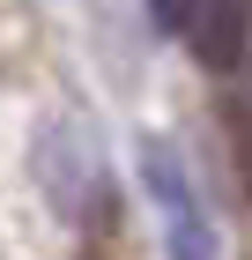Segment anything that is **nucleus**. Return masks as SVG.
<instances>
[{"mask_svg": "<svg viewBox=\"0 0 252 260\" xmlns=\"http://www.w3.org/2000/svg\"><path fill=\"white\" fill-rule=\"evenodd\" d=\"M141 186L156 201V223H163V245L171 260H223V238H215V216L200 201L193 171L171 141H141Z\"/></svg>", "mask_w": 252, "mask_h": 260, "instance_id": "f257e3e1", "label": "nucleus"}]
</instances>
